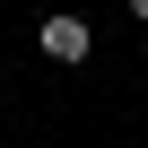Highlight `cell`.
Here are the masks:
<instances>
[{"mask_svg":"<svg viewBox=\"0 0 148 148\" xmlns=\"http://www.w3.org/2000/svg\"><path fill=\"white\" fill-rule=\"evenodd\" d=\"M122 9H131V18H139V26H148V0H122Z\"/></svg>","mask_w":148,"mask_h":148,"instance_id":"obj_2","label":"cell"},{"mask_svg":"<svg viewBox=\"0 0 148 148\" xmlns=\"http://www.w3.org/2000/svg\"><path fill=\"white\" fill-rule=\"evenodd\" d=\"M35 44H44V61H61V70H79V61L96 52V26H87L79 9H52V18L35 26Z\"/></svg>","mask_w":148,"mask_h":148,"instance_id":"obj_1","label":"cell"}]
</instances>
